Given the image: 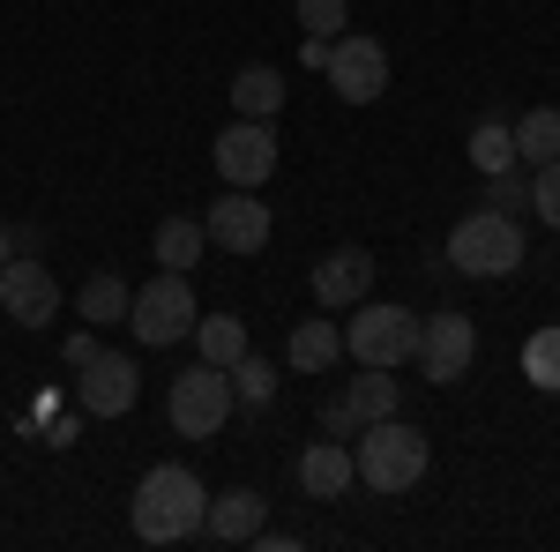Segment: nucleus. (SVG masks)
Here are the masks:
<instances>
[{"instance_id":"nucleus-16","label":"nucleus","mask_w":560,"mask_h":552,"mask_svg":"<svg viewBox=\"0 0 560 552\" xmlns=\"http://www.w3.org/2000/svg\"><path fill=\"white\" fill-rule=\"evenodd\" d=\"M232 113H240V120H277V113H284V75H277V68H240V75H232Z\"/></svg>"},{"instance_id":"nucleus-6","label":"nucleus","mask_w":560,"mask_h":552,"mask_svg":"<svg viewBox=\"0 0 560 552\" xmlns=\"http://www.w3.org/2000/svg\"><path fill=\"white\" fill-rule=\"evenodd\" d=\"M165 411H173V425L187 433V441H210V433H224V419H232V374L224 366H187L173 381V396H165Z\"/></svg>"},{"instance_id":"nucleus-5","label":"nucleus","mask_w":560,"mask_h":552,"mask_svg":"<svg viewBox=\"0 0 560 552\" xmlns=\"http://www.w3.org/2000/svg\"><path fill=\"white\" fill-rule=\"evenodd\" d=\"M195 321H202V306H195V284H187L179 269H158V277L128 298L135 343H179V337H195Z\"/></svg>"},{"instance_id":"nucleus-7","label":"nucleus","mask_w":560,"mask_h":552,"mask_svg":"<svg viewBox=\"0 0 560 552\" xmlns=\"http://www.w3.org/2000/svg\"><path fill=\"white\" fill-rule=\"evenodd\" d=\"M322 75L337 83L345 105H374V97L388 90V45L345 31V38H329V68H322Z\"/></svg>"},{"instance_id":"nucleus-23","label":"nucleus","mask_w":560,"mask_h":552,"mask_svg":"<svg viewBox=\"0 0 560 552\" xmlns=\"http://www.w3.org/2000/svg\"><path fill=\"white\" fill-rule=\"evenodd\" d=\"M471 165L493 179V172H516V134H509V120H478L471 128Z\"/></svg>"},{"instance_id":"nucleus-30","label":"nucleus","mask_w":560,"mask_h":552,"mask_svg":"<svg viewBox=\"0 0 560 552\" xmlns=\"http://www.w3.org/2000/svg\"><path fill=\"white\" fill-rule=\"evenodd\" d=\"M8 255H15V232H8V224H0V261H8Z\"/></svg>"},{"instance_id":"nucleus-3","label":"nucleus","mask_w":560,"mask_h":552,"mask_svg":"<svg viewBox=\"0 0 560 552\" xmlns=\"http://www.w3.org/2000/svg\"><path fill=\"white\" fill-rule=\"evenodd\" d=\"M419 351V314L411 306H388V298H359L351 306V329H345V359H359V366H404Z\"/></svg>"},{"instance_id":"nucleus-26","label":"nucleus","mask_w":560,"mask_h":552,"mask_svg":"<svg viewBox=\"0 0 560 552\" xmlns=\"http://www.w3.org/2000/svg\"><path fill=\"white\" fill-rule=\"evenodd\" d=\"M292 8H300V31H306V38H345V31H351V8H345V0H292Z\"/></svg>"},{"instance_id":"nucleus-4","label":"nucleus","mask_w":560,"mask_h":552,"mask_svg":"<svg viewBox=\"0 0 560 552\" xmlns=\"http://www.w3.org/2000/svg\"><path fill=\"white\" fill-rule=\"evenodd\" d=\"M516 261H523V216L478 210L448 232V269H464V277H509Z\"/></svg>"},{"instance_id":"nucleus-12","label":"nucleus","mask_w":560,"mask_h":552,"mask_svg":"<svg viewBox=\"0 0 560 552\" xmlns=\"http://www.w3.org/2000/svg\"><path fill=\"white\" fill-rule=\"evenodd\" d=\"M135 396H142V374H135V359H120V351H97L83 366V381H75L83 419H128Z\"/></svg>"},{"instance_id":"nucleus-8","label":"nucleus","mask_w":560,"mask_h":552,"mask_svg":"<svg viewBox=\"0 0 560 552\" xmlns=\"http://www.w3.org/2000/svg\"><path fill=\"white\" fill-rule=\"evenodd\" d=\"M217 157V179L224 187H261L269 172H277V128L269 120H232V128L210 142Z\"/></svg>"},{"instance_id":"nucleus-1","label":"nucleus","mask_w":560,"mask_h":552,"mask_svg":"<svg viewBox=\"0 0 560 552\" xmlns=\"http://www.w3.org/2000/svg\"><path fill=\"white\" fill-rule=\"evenodd\" d=\"M135 538L142 545H187V538H202V515H210V493H202V478L179 463H158L142 485H135Z\"/></svg>"},{"instance_id":"nucleus-14","label":"nucleus","mask_w":560,"mask_h":552,"mask_svg":"<svg viewBox=\"0 0 560 552\" xmlns=\"http://www.w3.org/2000/svg\"><path fill=\"white\" fill-rule=\"evenodd\" d=\"M300 485L314 493V501H337V493H351L359 485V463H351L345 441H314L300 456Z\"/></svg>"},{"instance_id":"nucleus-29","label":"nucleus","mask_w":560,"mask_h":552,"mask_svg":"<svg viewBox=\"0 0 560 552\" xmlns=\"http://www.w3.org/2000/svg\"><path fill=\"white\" fill-rule=\"evenodd\" d=\"M97 351H105V343H97V329H75V337L60 343V359H68L75 374H83V366H90V359H97Z\"/></svg>"},{"instance_id":"nucleus-21","label":"nucleus","mask_w":560,"mask_h":552,"mask_svg":"<svg viewBox=\"0 0 560 552\" xmlns=\"http://www.w3.org/2000/svg\"><path fill=\"white\" fill-rule=\"evenodd\" d=\"M202 247H210V232H202V216H165L158 224V269H195L202 261Z\"/></svg>"},{"instance_id":"nucleus-9","label":"nucleus","mask_w":560,"mask_h":552,"mask_svg":"<svg viewBox=\"0 0 560 552\" xmlns=\"http://www.w3.org/2000/svg\"><path fill=\"white\" fill-rule=\"evenodd\" d=\"M419 374L427 381H464L471 374V359H478V329H471V314H433V321H419Z\"/></svg>"},{"instance_id":"nucleus-10","label":"nucleus","mask_w":560,"mask_h":552,"mask_svg":"<svg viewBox=\"0 0 560 552\" xmlns=\"http://www.w3.org/2000/svg\"><path fill=\"white\" fill-rule=\"evenodd\" d=\"M0 306H8V321H23V329H45L52 314H60V277L31 255H8L0 261Z\"/></svg>"},{"instance_id":"nucleus-24","label":"nucleus","mask_w":560,"mask_h":552,"mask_svg":"<svg viewBox=\"0 0 560 552\" xmlns=\"http://www.w3.org/2000/svg\"><path fill=\"white\" fill-rule=\"evenodd\" d=\"M523 374L546 388V396H560V329H538V337L523 343Z\"/></svg>"},{"instance_id":"nucleus-2","label":"nucleus","mask_w":560,"mask_h":552,"mask_svg":"<svg viewBox=\"0 0 560 552\" xmlns=\"http://www.w3.org/2000/svg\"><path fill=\"white\" fill-rule=\"evenodd\" d=\"M359 485L366 493H411L419 478H427L433 463V448H427V433L419 425H404V411L396 419H374V425H359Z\"/></svg>"},{"instance_id":"nucleus-18","label":"nucleus","mask_w":560,"mask_h":552,"mask_svg":"<svg viewBox=\"0 0 560 552\" xmlns=\"http://www.w3.org/2000/svg\"><path fill=\"white\" fill-rule=\"evenodd\" d=\"M284 351H292L300 374H329V366L345 359V329H337V321H292V343H284Z\"/></svg>"},{"instance_id":"nucleus-28","label":"nucleus","mask_w":560,"mask_h":552,"mask_svg":"<svg viewBox=\"0 0 560 552\" xmlns=\"http://www.w3.org/2000/svg\"><path fill=\"white\" fill-rule=\"evenodd\" d=\"M493 210H501V216L530 210V179H523V165L516 172H493Z\"/></svg>"},{"instance_id":"nucleus-27","label":"nucleus","mask_w":560,"mask_h":552,"mask_svg":"<svg viewBox=\"0 0 560 552\" xmlns=\"http://www.w3.org/2000/svg\"><path fill=\"white\" fill-rule=\"evenodd\" d=\"M530 210H538V224H553V232H560V157L530 172Z\"/></svg>"},{"instance_id":"nucleus-17","label":"nucleus","mask_w":560,"mask_h":552,"mask_svg":"<svg viewBox=\"0 0 560 552\" xmlns=\"http://www.w3.org/2000/svg\"><path fill=\"white\" fill-rule=\"evenodd\" d=\"M509 134H516V165H553L560 157V105H538V113H523V120H509Z\"/></svg>"},{"instance_id":"nucleus-13","label":"nucleus","mask_w":560,"mask_h":552,"mask_svg":"<svg viewBox=\"0 0 560 552\" xmlns=\"http://www.w3.org/2000/svg\"><path fill=\"white\" fill-rule=\"evenodd\" d=\"M314 298L329 314H351L359 298H374V255L366 247H337V255L314 261Z\"/></svg>"},{"instance_id":"nucleus-11","label":"nucleus","mask_w":560,"mask_h":552,"mask_svg":"<svg viewBox=\"0 0 560 552\" xmlns=\"http://www.w3.org/2000/svg\"><path fill=\"white\" fill-rule=\"evenodd\" d=\"M202 232H210V247H224V255H261L277 224H269V202H255V187H224V202H210Z\"/></svg>"},{"instance_id":"nucleus-20","label":"nucleus","mask_w":560,"mask_h":552,"mask_svg":"<svg viewBox=\"0 0 560 552\" xmlns=\"http://www.w3.org/2000/svg\"><path fill=\"white\" fill-rule=\"evenodd\" d=\"M345 411H351L359 425H374V419H396V411H404V381H388V366H366V381H351Z\"/></svg>"},{"instance_id":"nucleus-19","label":"nucleus","mask_w":560,"mask_h":552,"mask_svg":"<svg viewBox=\"0 0 560 552\" xmlns=\"http://www.w3.org/2000/svg\"><path fill=\"white\" fill-rule=\"evenodd\" d=\"M128 298H135V292L113 277V269H97L83 292H75V314H83L90 329H120V321H128Z\"/></svg>"},{"instance_id":"nucleus-22","label":"nucleus","mask_w":560,"mask_h":552,"mask_svg":"<svg viewBox=\"0 0 560 552\" xmlns=\"http://www.w3.org/2000/svg\"><path fill=\"white\" fill-rule=\"evenodd\" d=\"M195 343H202V359H210V366L232 374V366L247 359V321H240V314H210V321H195Z\"/></svg>"},{"instance_id":"nucleus-25","label":"nucleus","mask_w":560,"mask_h":552,"mask_svg":"<svg viewBox=\"0 0 560 552\" xmlns=\"http://www.w3.org/2000/svg\"><path fill=\"white\" fill-rule=\"evenodd\" d=\"M232 396H240V403H269V396H277V366H269V359H255V351H247V359H240V366H232Z\"/></svg>"},{"instance_id":"nucleus-15","label":"nucleus","mask_w":560,"mask_h":552,"mask_svg":"<svg viewBox=\"0 0 560 552\" xmlns=\"http://www.w3.org/2000/svg\"><path fill=\"white\" fill-rule=\"evenodd\" d=\"M261 515H269V501H261V493H247V485H232V493H217V501H210L202 530H210V538H224V545H247V538L261 530Z\"/></svg>"}]
</instances>
